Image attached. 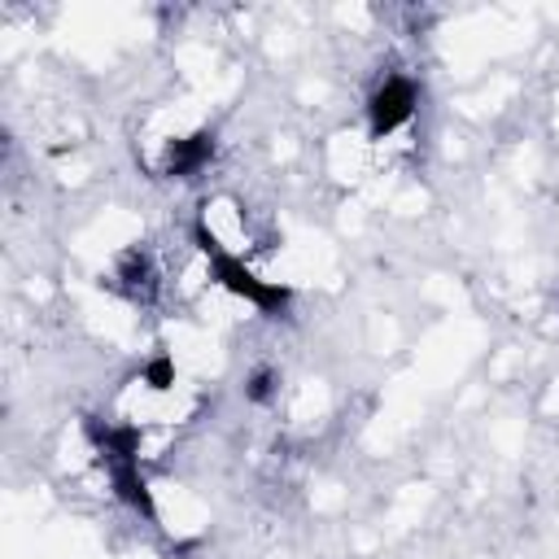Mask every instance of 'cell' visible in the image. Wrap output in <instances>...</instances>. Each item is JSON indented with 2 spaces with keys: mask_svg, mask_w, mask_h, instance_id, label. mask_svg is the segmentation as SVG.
<instances>
[{
  "mask_svg": "<svg viewBox=\"0 0 559 559\" xmlns=\"http://www.w3.org/2000/svg\"><path fill=\"white\" fill-rule=\"evenodd\" d=\"M419 109V83L402 70L384 74L371 92H367V105H362V118H367V140H389L397 135Z\"/></svg>",
  "mask_w": 559,
  "mask_h": 559,
  "instance_id": "cell-2",
  "label": "cell"
},
{
  "mask_svg": "<svg viewBox=\"0 0 559 559\" xmlns=\"http://www.w3.org/2000/svg\"><path fill=\"white\" fill-rule=\"evenodd\" d=\"M240 393H245L249 406H271V402L280 397V371H275L271 362H258V367L245 376Z\"/></svg>",
  "mask_w": 559,
  "mask_h": 559,
  "instance_id": "cell-8",
  "label": "cell"
},
{
  "mask_svg": "<svg viewBox=\"0 0 559 559\" xmlns=\"http://www.w3.org/2000/svg\"><path fill=\"white\" fill-rule=\"evenodd\" d=\"M114 288L127 301H135V306H148L157 297V262H153V253L144 245H131V249L118 253V262H114Z\"/></svg>",
  "mask_w": 559,
  "mask_h": 559,
  "instance_id": "cell-5",
  "label": "cell"
},
{
  "mask_svg": "<svg viewBox=\"0 0 559 559\" xmlns=\"http://www.w3.org/2000/svg\"><path fill=\"white\" fill-rule=\"evenodd\" d=\"M197 550V537H188V542H175V546H166V559H188Z\"/></svg>",
  "mask_w": 559,
  "mask_h": 559,
  "instance_id": "cell-9",
  "label": "cell"
},
{
  "mask_svg": "<svg viewBox=\"0 0 559 559\" xmlns=\"http://www.w3.org/2000/svg\"><path fill=\"white\" fill-rule=\"evenodd\" d=\"M218 157V131L214 127H197L183 135H170L157 153V175L170 183H192L210 170V162Z\"/></svg>",
  "mask_w": 559,
  "mask_h": 559,
  "instance_id": "cell-3",
  "label": "cell"
},
{
  "mask_svg": "<svg viewBox=\"0 0 559 559\" xmlns=\"http://www.w3.org/2000/svg\"><path fill=\"white\" fill-rule=\"evenodd\" d=\"M79 428H83V441L96 450L100 467L140 463V450H144V428L140 424H131V419H105L96 411H83L79 415Z\"/></svg>",
  "mask_w": 559,
  "mask_h": 559,
  "instance_id": "cell-4",
  "label": "cell"
},
{
  "mask_svg": "<svg viewBox=\"0 0 559 559\" xmlns=\"http://www.w3.org/2000/svg\"><path fill=\"white\" fill-rule=\"evenodd\" d=\"M188 236H192L197 253L205 258L210 280H214L223 293H231L236 301L253 306L262 319H284V314H288V306H293V288H288V284H280V280H262V275H258L240 253H231V249L210 231V223H205L201 214L192 218Z\"/></svg>",
  "mask_w": 559,
  "mask_h": 559,
  "instance_id": "cell-1",
  "label": "cell"
},
{
  "mask_svg": "<svg viewBox=\"0 0 559 559\" xmlns=\"http://www.w3.org/2000/svg\"><path fill=\"white\" fill-rule=\"evenodd\" d=\"M135 376H140V384H144V389H153V393H170V389H175V376H179L175 354L157 345V349L140 362V371H135Z\"/></svg>",
  "mask_w": 559,
  "mask_h": 559,
  "instance_id": "cell-7",
  "label": "cell"
},
{
  "mask_svg": "<svg viewBox=\"0 0 559 559\" xmlns=\"http://www.w3.org/2000/svg\"><path fill=\"white\" fill-rule=\"evenodd\" d=\"M105 476H109V493H114L135 520H144V524L157 528L162 511H157V498H153V489H148L144 467H140V463H114V467H105Z\"/></svg>",
  "mask_w": 559,
  "mask_h": 559,
  "instance_id": "cell-6",
  "label": "cell"
}]
</instances>
